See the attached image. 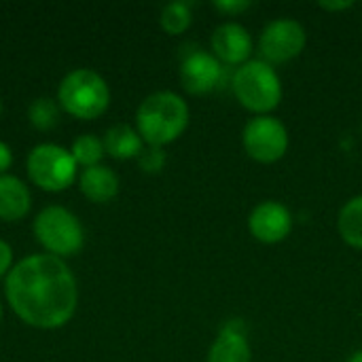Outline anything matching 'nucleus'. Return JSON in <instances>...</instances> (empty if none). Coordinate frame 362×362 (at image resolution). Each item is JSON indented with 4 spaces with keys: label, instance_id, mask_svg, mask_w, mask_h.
<instances>
[{
    "label": "nucleus",
    "instance_id": "obj_7",
    "mask_svg": "<svg viewBox=\"0 0 362 362\" xmlns=\"http://www.w3.org/2000/svg\"><path fill=\"white\" fill-rule=\"evenodd\" d=\"M242 144L248 157L259 163H276L288 151V132L284 123L272 115L250 119L242 132Z\"/></svg>",
    "mask_w": 362,
    "mask_h": 362
},
{
    "label": "nucleus",
    "instance_id": "obj_14",
    "mask_svg": "<svg viewBox=\"0 0 362 362\" xmlns=\"http://www.w3.org/2000/svg\"><path fill=\"white\" fill-rule=\"evenodd\" d=\"M78 185L83 195L95 204H106L119 193V176L108 165L85 168Z\"/></svg>",
    "mask_w": 362,
    "mask_h": 362
},
{
    "label": "nucleus",
    "instance_id": "obj_6",
    "mask_svg": "<svg viewBox=\"0 0 362 362\" xmlns=\"http://www.w3.org/2000/svg\"><path fill=\"white\" fill-rule=\"evenodd\" d=\"M28 174L45 191H62L76 176V161L59 144H38L28 155Z\"/></svg>",
    "mask_w": 362,
    "mask_h": 362
},
{
    "label": "nucleus",
    "instance_id": "obj_5",
    "mask_svg": "<svg viewBox=\"0 0 362 362\" xmlns=\"http://www.w3.org/2000/svg\"><path fill=\"white\" fill-rule=\"evenodd\" d=\"M34 235L53 257L78 252L85 240L78 218L62 206H49L34 218Z\"/></svg>",
    "mask_w": 362,
    "mask_h": 362
},
{
    "label": "nucleus",
    "instance_id": "obj_3",
    "mask_svg": "<svg viewBox=\"0 0 362 362\" xmlns=\"http://www.w3.org/2000/svg\"><path fill=\"white\" fill-rule=\"evenodd\" d=\"M231 89L238 102L257 115L272 112L282 100V83L278 72L265 59L242 64L231 78Z\"/></svg>",
    "mask_w": 362,
    "mask_h": 362
},
{
    "label": "nucleus",
    "instance_id": "obj_25",
    "mask_svg": "<svg viewBox=\"0 0 362 362\" xmlns=\"http://www.w3.org/2000/svg\"><path fill=\"white\" fill-rule=\"evenodd\" d=\"M348 362H362V350H358V352H354L352 356H350V361Z\"/></svg>",
    "mask_w": 362,
    "mask_h": 362
},
{
    "label": "nucleus",
    "instance_id": "obj_15",
    "mask_svg": "<svg viewBox=\"0 0 362 362\" xmlns=\"http://www.w3.org/2000/svg\"><path fill=\"white\" fill-rule=\"evenodd\" d=\"M142 142L144 140L138 134V129H134L127 123H117L104 136V151L110 153L115 159H132L144 151Z\"/></svg>",
    "mask_w": 362,
    "mask_h": 362
},
{
    "label": "nucleus",
    "instance_id": "obj_12",
    "mask_svg": "<svg viewBox=\"0 0 362 362\" xmlns=\"http://www.w3.org/2000/svg\"><path fill=\"white\" fill-rule=\"evenodd\" d=\"M208 362H252L248 339L238 325L231 322L218 333V337L210 346Z\"/></svg>",
    "mask_w": 362,
    "mask_h": 362
},
{
    "label": "nucleus",
    "instance_id": "obj_23",
    "mask_svg": "<svg viewBox=\"0 0 362 362\" xmlns=\"http://www.w3.org/2000/svg\"><path fill=\"white\" fill-rule=\"evenodd\" d=\"M11 163H13V153H11V148H8V144L0 142V176L11 168Z\"/></svg>",
    "mask_w": 362,
    "mask_h": 362
},
{
    "label": "nucleus",
    "instance_id": "obj_18",
    "mask_svg": "<svg viewBox=\"0 0 362 362\" xmlns=\"http://www.w3.org/2000/svg\"><path fill=\"white\" fill-rule=\"evenodd\" d=\"M70 153H72L76 165L81 163L85 168H93V165H100V159L104 155V142L93 134H85L74 140Z\"/></svg>",
    "mask_w": 362,
    "mask_h": 362
},
{
    "label": "nucleus",
    "instance_id": "obj_27",
    "mask_svg": "<svg viewBox=\"0 0 362 362\" xmlns=\"http://www.w3.org/2000/svg\"><path fill=\"white\" fill-rule=\"evenodd\" d=\"M0 318H2V305H0Z\"/></svg>",
    "mask_w": 362,
    "mask_h": 362
},
{
    "label": "nucleus",
    "instance_id": "obj_19",
    "mask_svg": "<svg viewBox=\"0 0 362 362\" xmlns=\"http://www.w3.org/2000/svg\"><path fill=\"white\" fill-rule=\"evenodd\" d=\"M30 123L38 129H51L55 127L57 119H59V110L55 106L53 100L49 98H38L36 102H32L30 110H28Z\"/></svg>",
    "mask_w": 362,
    "mask_h": 362
},
{
    "label": "nucleus",
    "instance_id": "obj_1",
    "mask_svg": "<svg viewBox=\"0 0 362 362\" xmlns=\"http://www.w3.org/2000/svg\"><path fill=\"white\" fill-rule=\"evenodd\" d=\"M4 293L13 312L36 329L64 327L76 310V280L53 255L21 259L6 276Z\"/></svg>",
    "mask_w": 362,
    "mask_h": 362
},
{
    "label": "nucleus",
    "instance_id": "obj_24",
    "mask_svg": "<svg viewBox=\"0 0 362 362\" xmlns=\"http://www.w3.org/2000/svg\"><path fill=\"white\" fill-rule=\"evenodd\" d=\"M354 2L352 0H341V2H320V8L325 11H341V8H350Z\"/></svg>",
    "mask_w": 362,
    "mask_h": 362
},
{
    "label": "nucleus",
    "instance_id": "obj_13",
    "mask_svg": "<svg viewBox=\"0 0 362 362\" xmlns=\"http://www.w3.org/2000/svg\"><path fill=\"white\" fill-rule=\"evenodd\" d=\"M32 204L28 187L11 174L0 176V218L19 221L28 214Z\"/></svg>",
    "mask_w": 362,
    "mask_h": 362
},
{
    "label": "nucleus",
    "instance_id": "obj_17",
    "mask_svg": "<svg viewBox=\"0 0 362 362\" xmlns=\"http://www.w3.org/2000/svg\"><path fill=\"white\" fill-rule=\"evenodd\" d=\"M161 28L168 34H182L189 30L193 15H191V4L189 2H170L161 8Z\"/></svg>",
    "mask_w": 362,
    "mask_h": 362
},
{
    "label": "nucleus",
    "instance_id": "obj_9",
    "mask_svg": "<svg viewBox=\"0 0 362 362\" xmlns=\"http://www.w3.org/2000/svg\"><path fill=\"white\" fill-rule=\"evenodd\" d=\"M248 229L252 238L263 244H278L293 231V214L280 202H261L248 218Z\"/></svg>",
    "mask_w": 362,
    "mask_h": 362
},
{
    "label": "nucleus",
    "instance_id": "obj_16",
    "mask_svg": "<svg viewBox=\"0 0 362 362\" xmlns=\"http://www.w3.org/2000/svg\"><path fill=\"white\" fill-rule=\"evenodd\" d=\"M337 229L346 244L362 250V195L352 197L337 216Z\"/></svg>",
    "mask_w": 362,
    "mask_h": 362
},
{
    "label": "nucleus",
    "instance_id": "obj_2",
    "mask_svg": "<svg viewBox=\"0 0 362 362\" xmlns=\"http://www.w3.org/2000/svg\"><path fill=\"white\" fill-rule=\"evenodd\" d=\"M189 125V106L174 91H155L138 106L136 129L148 146L174 142Z\"/></svg>",
    "mask_w": 362,
    "mask_h": 362
},
{
    "label": "nucleus",
    "instance_id": "obj_21",
    "mask_svg": "<svg viewBox=\"0 0 362 362\" xmlns=\"http://www.w3.org/2000/svg\"><path fill=\"white\" fill-rule=\"evenodd\" d=\"M214 6L221 11V13H227V15H238V13H244L252 6V2L248 0H218L214 2Z\"/></svg>",
    "mask_w": 362,
    "mask_h": 362
},
{
    "label": "nucleus",
    "instance_id": "obj_8",
    "mask_svg": "<svg viewBox=\"0 0 362 362\" xmlns=\"http://www.w3.org/2000/svg\"><path fill=\"white\" fill-rule=\"evenodd\" d=\"M305 42H308L305 28L299 21L284 17V19H274L265 25L259 40V49L267 64H286L297 55H301Z\"/></svg>",
    "mask_w": 362,
    "mask_h": 362
},
{
    "label": "nucleus",
    "instance_id": "obj_10",
    "mask_svg": "<svg viewBox=\"0 0 362 362\" xmlns=\"http://www.w3.org/2000/svg\"><path fill=\"white\" fill-rule=\"evenodd\" d=\"M221 78H223V66L208 51H193L191 55L185 57L180 66L182 87L193 95H204L214 91Z\"/></svg>",
    "mask_w": 362,
    "mask_h": 362
},
{
    "label": "nucleus",
    "instance_id": "obj_4",
    "mask_svg": "<svg viewBox=\"0 0 362 362\" xmlns=\"http://www.w3.org/2000/svg\"><path fill=\"white\" fill-rule=\"evenodd\" d=\"M57 98L66 112L78 119H95L108 108L110 91L98 72L89 68H76L62 78Z\"/></svg>",
    "mask_w": 362,
    "mask_h": 362
},
{
    "label": "nucleus",
    "instance_id": "obj_26",
    "mask_svg": "<svg viewBox=\"0 0 362 362\" xmlns=\"http://www.w3.org/2000/svg\"><path fill=\"white\" fill-rule=\"evenodd\" d=\"M0 112H2V100H0Z\"/></svg>",
    "mask_w": 362,
    "mask_h": 362
},
{
    "label": "nucleus",
    "instance_id": "obj_20",
    "mask_svg": "<svg viewBox=\"0 0 362 362\" xmlns=\"http://www.w3.org/2000/svg\"><path fill=\"white\" fill-rule=\"evenodd\" d=\"M138 163L144 172H161L165 165V153L161 151V146H148L138 155Z\"/></svg>",
    "mask_w": 362,
    "mask_h": 362
},
{
    "label": "nucleus",
    "instance_id": "obj_22",
    "mask_svg": "<svg viewBox=\"0 0 362 362\" xmlns=\"http://www.w3.org/2000/svg\"><path fill=\"white\" fill-rule=\"evenodd\" d=\"M11 263H13V250L6 242L0 240V276L11 272Z\"/></svg>",
    "mask_w": 362,
    "mask_h": 362
},
{
    "label": "nucleus",
    "instance_id": "obj_11",
    "mask_svg": "<svg viewBox=\"0 0 362 362\" xmlns=\"http://www.w3.org/2000/svg\"><path fill=\"white\" fill-rule=\"evenodd\" d=\"M212 51L218 62H225L229 66H242L252 53L250 32L235 21L221 23L212 34Z\"/></svg>",
    "mask_w": 362,
    "mask_h": 362
}]
</instances>
